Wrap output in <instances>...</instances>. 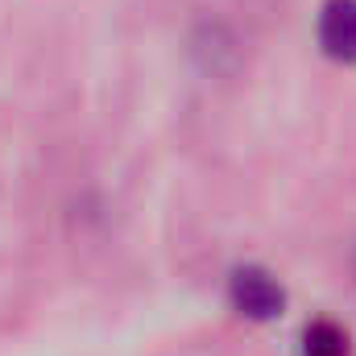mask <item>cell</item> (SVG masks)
I'll return each mask as SVG.
<instances>
[{
    "instance_id": "6da1fadb",
    "label": "cell",
    "mask_w": 356,
    "mask_h": 356,
    "mask_svg": "<svg viewBox=\"0 0 356 356\" xmlns=\"http://www.w3.org/2000/svg\"><path fill=\"white\" fill-rule=\"evenodd\" d=\"M228 298H232V307L245 315V319H277L282 315V307H286V290H282V282L261 266H241L232 269V277H228Z\"/></svg>"
},
{
    "instance_id": "7a4b0ae2",
    "label": "cell",
    "mask_w": 356,
    "mask_h": 356,
    "mask_svg": "<svg viewBox=\"0 0 356 356\" xmlns=\"http://www.w3.org/2000/svg\"><path fill=\"white\" fill-rule=\"evenodd\" d=\"M319 46L336 63H356V0H332L319 17Z\"/></svg>"
},
{
    "instance_id": "3957f363",
    "label": "cell",
    "mask_w": 356,
    "mask_h": 356,
    "mask_svg": "<svg viewBox=\"0 0 356 356\" xmlns=\"http://www.w3.org/2000/svg\"><path fill=\"white\" fill-rule=\"evenodd\" d=\"M302 356H353L348 332L332 319H315L302 332Z\"/></svg>"
}]
</instances>
